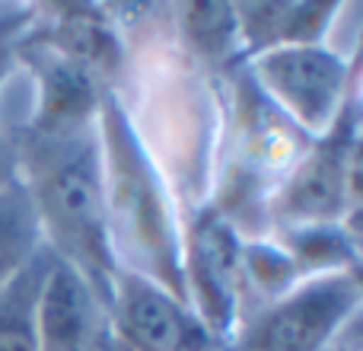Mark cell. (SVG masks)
<instances>
[{
    "mask_svg": "<svg viewBox=\"0 0 363 351\" xmlns=\"http://www.w3.org/2000/svg\"><path fill=\"white\" fill-rule=\"evenodd\" d=\"M188 36L198 48L217 51L230 48L233 42L239 38L236 32V16H233V6L230 4H194L188 6Z\"/></svg>",
    "mask_w": 363,
    "mask_h": 351,
    "instance_id": "cell-13",
    "label": "cell"
},
{
    "mask_svg": "<svg viewBox=\"0 0 363 351\" xmlns=\"http://www.w3.org/2000/svg\"><path fill=\"white\" fill-rule=\"evenodd\" d=\"M4 68H6V51H4V45H0V77H4Z\"/></svg>",
    "mask_w": 363,
    "mask_h": 351,
    "instance_id": "cell-16",
    "label": "cell"
},
{
    "mask_svg": "<svg viewBox=\"0 0 363 351\" xmlns=\"http://www.w3.org/2000/svg\"><path fill=\"white\" fill-rule=\"evenodd\" d=\"M108 310L70 265L55 259L38 294V351H106Z\"/></svg>",
    "mask_w": 363,
    "mask_h": 351,
    "instance_id": "cell-8",
    "label": "cell"
},
{
    "mask_svg": "<svg viewBox=\"0 0 363 351\" xmlns=\"http://www.w3.org/2000/svg\"><path fill=\"white\" fill-rule=\"evenodd\" d=\"M55 259L42 243V249L0 288V351H38V294Z\"/></svg>",
    "mask_w": 363,
    "mask_h": 351,
    "instance_id": "cell-10",
    "label": "cell"
},
{
    "mask_svg": "<svg viewBox=\"0 0 363 351\" xmlns=\"http://www.w3.org/2000/svg\"><path fill=\"white\" fill-rule=\"evenodd\" d=\"M325 351H360V320L354 316Z\"/></svg>",
    "mask_w": 363,
    "mask_h": 351,
    "instance_id": "cell-14",
    "label": "cell"
},
{
    "mask_svg": "<svg viewBox=\"0 0 363 351\" xmlns=\"http://www.w3.org/2000/svg\"><path fill=\"white\" fill-rule=\"evenodd\" d=\"M354 115L341 112L335 128L319 147L287 176L277 192V214L296 227L332 224L345 211L347 195L357 188V144H354Z\"/></svg>",
    "mask_w": 363,
    "mask_h": 351,
    "instance_id": "cell-7",
    "label": "cell"
},
{
    "mask_svg": "<svg viewBox=\"0 0 363 351\" xmlns=\"http://www.w3.org/2000/svg\"><path fill=\"white\" fill-rule=\"evenodd\" d=\"M13 182H19V179H16V163H13L10 151L0 144V188L13 185Z\"/></svg>",
    "mask_w": 363,
    "mask_h": 351,
    "instance_id": "cell-15",
    "label": "cell"
},
{
    "mask_svg": "<svg viewBox=\"0 0 363 351\" xmlns=\"http://www.w3.org/2000/svg\"><path fill=\"white\" fill-rule=\"evenodd\" d=\"M108 333L125 351H233L201 326L188 303L121 269L112 284Z\"/></svg>",
    "mask_w": 363,
    "mask_h": 351,
    "instance_id": "cell-5",
    "label": "cell"
},
{
    "mask_svg": "<svg viewBox=\"0 0 363 351\" xmlns=\"http://www.w3.org/2000/svg\"><path fill=\"white\" fill-rule=\"evenodd\" d=\"M335 10L338 4H233L236 32L255 55L322 42Z\"/></svg>",
    "mask_w": 363,
    "mask_h": 351,
    "instance_id": "cell-9",
    "label": "cell"
},
{
    "mask_svg": "<svg viewBox=\"0 0 363 351\" xmlns=\"http://www.w3.org/2000/svg\"><path fill=\"white\" fill-rule=\"evenodd\" d=\"M360 313L357 269L313 275L249 320L233 351H325Z\"/></svg>",
    "mask_w": 363,
    "mask_h": 351,
    "instance_id": "cell-3",
    "label": "cell"
},
{
    "mask_svg": "<svg viewBox=\"0 0 363 351\" xmlns=\"http://www.w3.org/2000/svg\"><path fill=\"white\" fill-rule=\"evenodd\" d=\"M57 45H61V58L74 61L77 68H106L112 61V36L102 29L96 19L89 16H74L61 26L57 32Z\"/></svg>",
    "mask_w": 363,
    "mask_h": 351,
    "instance_id": "cell-12",
    "label": "cell"
},
{
    "mask_svg": "<svg viewBox=\"0 0 363 351\" xmlns=\"http://www.w3.org/2000/svg\"><path fill=\"white\" fill-rule=\"evenodd\" d=\"M185 301L201 326L220 342L233 333L242 291V239L217 214L194 220L182 243Z\"/></svg>",
    "mask_w": 363,
    "mask_h": 351,
    "instance_id": "cell-6",
    "label": "cell"
},
{
    "mask_svg": "<svg viewBox=\"0 0 363 351\" xmlns=\"http://www.w3.org/2000/svg\"><path fill=\"white\" fill-rule=\"evenodd\" d=\"M96 131H99L106 224L115 265L125 262L121 271L147 278L188 303L182 278V237L169 198L157 166L147 157L131 119L115 96L102 99Z\"/></svg>",
    "mask_w": 363,
    "mask_h": 351,
    "instance_id": "cell-2",
    "label": "cell"
},
{
    "mask_svg": "<svg viewBox=\"0 0 363 351\" xmlns=\"http://www.w3.org/2000/svg\"><path fill=\"white\" fill-rule=\"evenodd\" d=\"M23 182L42 227V243L93 288L108 310L118 265L108 243L102 153L96 125L83 122L67 131H35L26 144Z\"/></svg>",
    "mask_w": 363,
    "mask_h": 351,
    "instance_id": "cell-1",
    "label": "cell"
},
{
    "mask_svg": "<svg viewBox=\"0 0 363 351\" xmlns=\"http://www.w3.org/2000/svg\"><path fill=\"white\" fill-rule=\"evenodd\" d=\"M42 249V227L23 182L0 188V288Z\"/></svg>",
    "mask_w": 363,
    "mask_h": 351,
    "instance_id": "cell-11",
    "label": "cell"
},
{
    "mask_svg": "<svg viewBox=\"0 0 363 351\" xmlns=\"http://www.w3.org/2000/svg\"><path fill=\"white\" fill-rule=\"evenodd\" d=\"M255 77L264 93L306 131L328 134L347 109L345 58L322 42L271 48L255 58Z\"/></svg>",
    "mask_w": 363,
    "mask_h": 351,
    "instance_id": "cell-4",
    "label": "cell"
}]
</instances>
